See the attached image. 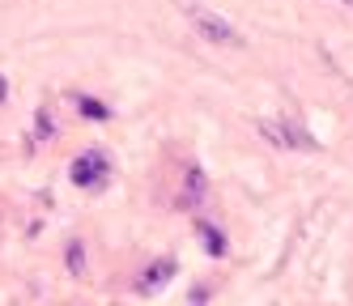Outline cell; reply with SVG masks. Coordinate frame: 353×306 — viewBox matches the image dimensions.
I'll use <instances>...</instances> for the list:
<instances>
[{
    "label": "cell",
    "instance_id": "277c9868",
    "mask_svg": "<svg viewBox=\"0 0 353 306\" xmlns=\"http://www.w3.org/2000/svg\"><path fill=\"white\" fill-rule=\"evenodd\" d=\"M170 276H174V260H158V264H149V268H145L141 289H145V294H154V289H162V285H166Z\"/></svg>",
    "mask_w": 353,
    "mask_h": 306
},
{
    "label": "cell",
    "instance_id": "6da1fadb",
    "mask_svg": "<svg viewBox=\"0 0 353 306\" xmlns=\"http://www.w3.org/2000/svg\"><path fill=\"white\" fill-rule=\"evenodd\" d=\"M183 13H188V21H192V30L205 39V43H213V47H243L239 26L225 21L221 13H213V9H205V5H183Z\"/></svg>",
    "mask_w": 353,
    "mask_h": 306
},
{
    "label": "cell",
    "instance_id": "7a4b0ae2",
    "mask_svg": "<svg viewBox=\"0 0 353 306\" xmlns=\"http://www.w3.org/2000/svg\"><path fill=\"white\" fill-rule=\"evenodd\" d=\"M260 136L276 149H319V141L298 123H285V119H264L260 123Z\"/></svg>",
    "mask_w": 353,
    "mask_h": 306
},
{
    "label": "cell",
    "instance_id": "52a82bcc",
    "mask_svg": "<svg viewBox=\"0 0 353 306\" xmlns=\"http://www.w3.org/2000/svg\"><path fill=\"white\" fill-rule=\"evenodd\" d=\"M77 111H81L85 119H111V107H103L98 98H77Z\"/></svg>",
    "mask_w": 353,
    "mask_h": 306
},
{
    "label": "cell",
    "instance_id": "3957f363",
    "mask_svg": "<svg viewBox=\"0 0 353 306\" xmlns=\"http://www.w3.org/2000/svg\"><path fill=\"white\" fill-rule=\"evenodd\" d=\"M68 178L77 187H103L107 183V158L98 149H85V153H77L72 158V166H68Z\"/></svg>",
    "mask_w": 353,
    "mask_h": 306
},
{
    "label": "cell",
    "instance_id": "30bf717a",
    "mask_svg": "<svg viewBox=\"0 0 353 306\" xmlns=\"http://www.w3.org/2000/svg\"><path fill=\"white\" fill-rule=\"evenodd\" d=\"M341 5H349V9H353V0H341Z\"/></svg>",
    "mask_w": 353,
    "mask_h": 306
},
{
    "label": "cell",
    "instance_id": "ba28073f",
    "mask_svg": "<svg viewBox=\"0 0 353 306\" xmlns=\"http://www.w3.org/2000/svg\"><path fill=\"white\" fill-rule=\"evenodd\" d=\"M52 132H56V127H52V111L43 107V111H39V136H43V141H52Z\"/></svg>",
    "mask_w": 353,
    "mask_h": 306
},
{
    "label": "cell",
    "instance_id": "8992f818",
    "mask_svg": "<svg viewBox=\"0 0 353 306\" xmlns=\"http://www.w3.org/2000/svg\"><path fill=\"white\" fill-rule=\"evenodd\" d=\"M68 272L77 276V280H85V272H90V264H85V243L81 238L68 243Z\"/></svg>",
    "mask_w": 353,
    "mask_h": 306
},
{
    "label": "cell",
    "instance_id": "5b68a950",
    "mask_svg": "<svg viewBox=\"0 0 353 306\" xmlns=\"http://www.w3.org/2000/svg\"><path fill=\"white\" fill-rule=\"evenodd\" d=\"M196 229H200V238H205V251L221 260V255H225V234L217 225H209V221H196Z\"/></svg>",
    "mask_w": 353,
    "mask_h": 306
},
{
    "label": "cell",
    "instance_id": "9c48e42d",
    "mask_svg": "<svg viewBox=\"0 0 353 306\" xmlns=\"http://www.w3.org/2000/svg\"><path fill=\"white\" fill-rule=\"evenodd\" d=\"M5 98H9V81L0 76V107H5Z\"/></svg>",
    "mask_w": 353,
    "mask_h": 306
}]
</instances>
